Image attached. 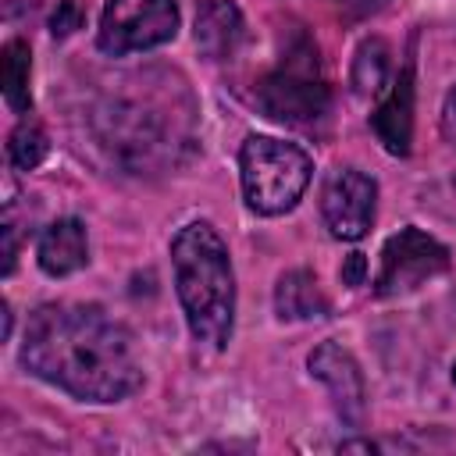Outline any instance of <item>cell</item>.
<instances>
[{"label": "cell", "mask_w": 456, "mask_h": 456, "mask_svg": "<svg viewBox=\"0 0 456 456\" xmlns=\"http://www.w3.org/2000/svg\"><path fill=\"white\" fill-rule=\"evenodd\" d=\"M306 367L328 388L338 420L346 428H363V420H367V385H363V374H360V363L353 360V353L342 349L338 342H321L310 353Z\"/></svg>", "instance_id": "9"}, {"label": "cell", "mask_w": 456, "mask_h": 456, "mask_svg": "<svg viewBox=\"0 0 456 456\" xmlns=\"http://www.w3.org/2000/svg\"><path fill=\"white\" fill-rule=\"evenodd\" d=\"M314 178V160L303 146L274 139V135H249L239 150V182L242 200L260 217L289 214Z\"/></svg>", "instance_id": "4"}, {"label": "cell", "mask_w": 456, "mask_h": 456, "mask_svg": "<svg viewBox=\"0 0 456 456\" xmlns=\"http://www.w3.org/2000/svg\"><path fill=\"white\" fill-rule=\"evenodd\" d=\"M196 50L207 61H232L246 43V18L235 0H200L192 25Z\"/></svg>", "instance_id": "10"}, {"label": "cell", "mask_w": 456, "mask_h": 456, "mask_svg": "<svg viewBox=\"0 0 456 456\" xmlns=\"http://www.w3.org/2000/svg\"><path fill=\"white\" fill-rule=\"evenodd\" d=\"M253 100L264 118L278 125H314L317 118H324L331 107V93L317 71V50L306 39L289 50L278 68L256 82Z\"/></svg>", "instance_id": "5"}, {"label": "cell", "mask_w": 456, "mask_h": 456, "mask_svg": "<svg viewBox=\"0 0 456 456\" xmlns=\"http://www.w3.org/2000/svg\"><path fill=\"white\" fill-rule=\"evenodd\" d=\"M39 271L50 278H68L89 264V235L78 217H57L53 224L43 228L39 246H36Z\"/></svg>", "instance_id": "12"}, {"label": "cell", "mask_w": 456, "mask_h": 456, "mask_svg": "<svg viewBox=\"0 0 456 456\" xmlns=\"http://www.w3.org/2000/svg\"><path fill=\"white\" fill-rule=\"evenodd\" d=\"M449 264H452V256L435 235L406 224L395 235H388L381 246V267L374 278V296H381V299L410 296L420 285H428L431 278L445 274Z\"/></svg>", "instance_id": "7"}, {"label": "cell", "mask_w": 456, "mask_h": 456, "mask_svg": "<svg viewBox=\"0 0 456 456\" xmlns=\"http://www.w3.org/2000/svg\"><path fill=\"white\" fill-rule=\"evenodd\" d=\"M28 75H32V57L25 39H7L0 50V78H4V103L14 114H32V93H28Z\"/></svg>", "instance_id": "14"}, {"label": "cell", "mask_w": 456, "mask_h": 456, "mask_svg": "<svg viewBox=\"0 0 456 456\" xmlns=\"http://www.w3.org/2000/svg\"><path fill=\"white\" fill-rule=\"evenodd\" d=\"M338 274H342V285H349V289L363 285V278H367V260H363V253H349Z\"/></svg>", "instance_id": "19"}, {"label": "cell", "mask_w": 456, "mask_h": 456, "mask_svg": "<svg viewBox=\"0 0 456 456\" xmlns=\"http://www.w3.org/2000/svg\"><path fill=\"white\" fill-rule=\"evenodd\" d=\"M46 153H50V139H46L43 125L25 114V118L18 121V128L11 132V139H7V157H11V164H14L18 171H32V167H39V164L46 160Z\"/></svg>", "instance_id": "16"}, {"label": "cell", "mask_w": 456, "mask_h": 456, "mask_svg": "<svg viewBox=\"0 0 456 456\" xmlns=\"http://www.w3.org/2000/svg\"><path fill=\"white\" fill-rule=\"evenodd\" d=\"M392 0H356V7H360V14H378V11H385Z\"/></svg>", "instance_id": "20"}, {"label": "cell", "mask_w": 456, "mask_h": 456, "mask_svg": "<svg viewBox=\"0 0 456 456\" xmlns=\"http://www.w3.org/2000/svg\"><path fill=\"white\" fill-rule=\"evenodd\" d=\"M274 314L278 321H321L331 314L328 296L317 285V274L306 267L285 271L274 285Z\"/></svg>", "instance_id": "13"}, {"label": "cell", "mask_w": 456, "mask_h": 456, "mask_svg": "<svg viewBox=\"0 0 456 456\" xmlns=\"http://www.w3.org/2000/svg\"><path fill=\"white\" fill-rule=\"evenodd\" d=\"M374 203H378V182L360 167H335L324 178L321 217L331 239H342V242L363 239L374 224Z\"/></svg>", "instance_id": "8"}, {"label": "cell", "mask_w": 456, "mask_h": 456, "mask_svg": "<svg viewBox=\"0 0 456 456\" xmlns=\"http://www.w3.org/2000/svg\"><path fill=\"white\" fill-rule=\"evenodd\" d=\"M21 363L82 403H121L142 388L128 328L93 303H43L28 317Z\"/></svg>", "instance_id": "1"}, {"label": "cell", "mask_w": 456, "mask_h": 456, "mask_svg": "<svg viewBox=\"0 0 456 456\" xmlns=\"http://www.w3.org/2000/svg\"><path fill=\"white\" fill-rule=\"evenodd\" d=\"M171 267L189 335L207 349H224L235 328V274L228 246L210 221H189L171 239Z\"/></svg>", "instance_id": "3"}, {"label": "cell", "mask_w": 456, "mask_h": 456, "mask_svg": "<svg viewBox=\"0 0 456 456\" xmlns=\"http://www.w3.org/2000/svg\"><path fill=\"white\" fill-rule=\"evenodd\" d=\"M4 338H11V306H4Z\"/></svg>", "instance_id": "22"}, {"label": "cell", "mask_w": 456, "mask_h": 456, "mask_svg": "<svg viewBox=\"0 0 456 456\" xmlns=\"http://www.w3.org/2000/svg\"><path fill=\"white\" fill-rule=\"evenodd\" d=\"M438 125H442V135H445V142L456 150V86L445 93V100H442V118H438Z\"/></svg>", "instance_id": "18"}, {"label": "cell", "mask_w": 456, "mask_h": 456, "mask_svg": "<svg viewBox=\"0 0 456 456\" xmlns=\"http://www.w3.org/2000/svg\"><path fill=\"white\" fill-rule=\"evenodd\" d=\"M388 78V46L385 39H363L356 57H353V71H349V82L360 96H374L381 93Z\"/></svg>", "instance_id": "15"}, {"label": "cell", "mask_w": 456, "mask_h": 456, "mask_svg": "<svg viewBox=\"0 0 456 456\" xmlns=\"http://www.w3.org/2000/svg\"><path fill=\"white\" fill-rule=\"evenodd\" d=\"M370 128L392 157H406L413 142V64H403L388 96L370 114Z\"/></svg>", "instance_id": "11"}, {"label": "cell", "mask_w": 456, "mask_h": 456, "mask_svg": "<svg viewBox=\"0 0 456 456\" xmlns=\"http://www.w3.org/2000/svg\"><path fill=\"white\" fill-rule=\"evenodd\" d=\"M452 381H456V367H452Z\"/></svg>", "instance_id": "23"}, {"label": "cell", "mask_w": 456, "mask_h": 456, "mask_svg": "<svg viewBox=\"0 0 456 456\" xmlns=\"http://www.w3.org/2000/svg\"><path fill=\"white\" fill-rule=\"evenodd\" d=\"M82 25H86V11H82L75 0H61L57 11L50 14V36H53V39H68V36H75Z\"/></svg>", "instance_id": "17"}, {"label": "cell", "mask_w": 456, "mask_h": 456, "mask_svg": "<svg viewBox=\"0 0 456 456\" xmlns=\"http://www.w3.org/2000/svg\"><path fill=\"white\" fill-rule=\"evenodd\" d=\"M132 82L135 89L103 100L93 125L110 157L132 175H142L175 164L178 150L192 142V107L178 110L175 103L182 82H153L150 75H135Z\"/></svg>", "instance_id": "2"}, {"label": "cell", "mask_w": 456, "mask_h": 456, "mask_svg": "<svg viewBox=\"0 0 456 456\" xmlns=\"http://www.w3.org/2000/svg\"><path fill=\"white\" fill-rule=\"evenodd\" d=\"M178 32L175 0H107L100 14L96 46L107 57L142 53L171 43Z\"/></svg>", "instance_id": "6"}, {"label": "cell", "mask_w": 456, "mask_h": 456, "mask_svg": "<svg viewBox=\"0 0 456 456\" xmlns=\"http://www.w3.org/2000/svg\"><path fill=\"white\" fill-rule=\"evenodd\" d=\"M338 449H363V452H374L378 445H374V442H342Z\"/></svg>", "instance_id": "21"}]
</instances>
